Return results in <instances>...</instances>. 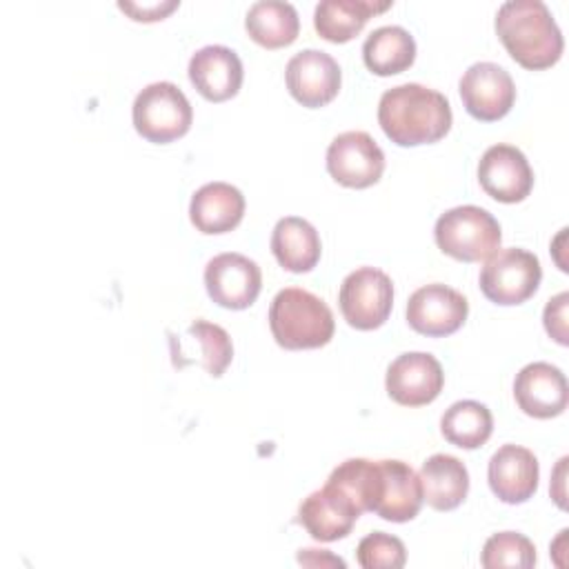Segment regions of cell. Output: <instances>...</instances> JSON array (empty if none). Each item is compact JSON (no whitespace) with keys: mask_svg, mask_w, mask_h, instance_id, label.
I'll return each mask as SVG.
<instances>
[{"mask_svg":"<svg viewBox=\"0 0 569 569\" xmlns=\"http://www.w3.org/2000/svg\"><path fill=\"white\" fill-rule=\"evenodd\" d=\"M356 558L362 569H400L407 562V549L400 538L373 531L360 540Z\"/></svg>","mask_w":569,"mask_h":569,"instance_id":"29","label":"cell"},{"mask_svg":"<svg viewBox=\"0 0 569 569\" xmlns=\"http://www.w3.org/2000/svg\"><path fill=\"white\" fill-rule=\"evenodd\" d=\"M567 302H569V293L562 291L556 298H551L545 307L542 320H545V329L547 333L558 342V345H567Z\"/></svg>","mask_w":569,"mask_h":569,"instance_id":"30","label":"cell"},{"mask_svg":"<svg viewBox=\"0 0 569 569\" xmlns=\"http://www.w3.org/2000/svg\"><path fill=\"white\" fill-rule=\"evenodd\" d=\"M480 562L487 569H498V567L529 569L536 565V547L527 536L518 531H500L487 538L480 553Z\"/></svg>","mask_w":569,"mask_h":569,"instance_id":"28","label":"cell"},{"mask_svg":"<svg viewBox=\"0 0 569 569\" xmlns=\"http://www.w3.org/2000/svg\"><path fill=\"white\" fill-rule=\"evenodd\" d=\"M538 458L520 445H502L487 467V480L496 498L507 505L527 502L538 489Z\"/></svg>","mask_w":569,"mask_h":569,"instance_id":"20","label":"cell"},{"mask_svg":"<svg viewBox=\"0 0 569 569\" xmlns=\"http://www.w3.org/2000/svg\"><path fill=\"white\" fill-rule=\"evenodd\" d=\"M449 100L425 84L405 82L387 89L378 102V124L398 147L431 144L451 129Z\"/></svg>","mask_w":569,"mask_h":569,"instance_id":"2","label":"cell"},{"mask_svg":"<svg viewBox=\"0 0 569 569\" xmlns=\"http://www.w3.org/2000/svg\"><path fill=\"white\" fill-rule=\"evenodd\" d=\"M358 516L360 509L353 498L331 482L309 493L298 509V522L320 542H333L349 536Z\"/></svg>","mask_w":569,"mask_h":569,"instance_id":"16","label":"cell"},{"mask_svg":"<svg viewBox=\"0 0 569 569\" xmlns=\"http://www.w3.org/2000/svg\"><path fill=\"white\" fill-rule=\"evenodd\" d=\"M460 98L467 113L482 122L505 118L516 102V84L496 62H476L460 78Z\"/></svg>","mask_w":569,"mask_h":569,"instance_id":"11","label":"cell"},{"mask_svg":"<svg viewBox=\"0 0 569 569\" xmlns=\"http://www.w3.org/2000/svg\"><path fill=\"white\" fill-rule=\"evenodd\" d=\"M271 251L278 264L291 273L311 271L322 253L316 227L298 216L280 218L271 231Z\"/></svg>","mask_w":569,"mask_h":569,"instance_id":"23","label":"cell"},{"mask_svg":"<svg viewBox=\"0 0 569 569\" xmlns=\"http://www.w3.org/2000/svg\"><path fill=\"white\" fill-rule=\"evenodd\" d=\"M327 171L342 187L365 189L380 180L385 153L367 131H345L327 149Z\"/></svg>","mask_w":569,"mask_h":569,"instance_id":"9","label":"cell"},{"mask_svg":"<svg viewBox=\"0 0 569 569\" xmlns=\"http://www.w3.org/2000/svg\"><path fill=\"white\" fill-rule=\"evenodd\" d=\"M204 287L216 305L240 311L256 302L262 289V271L242 253H218L204 267Z\"/></svg>","mask_w":569,"mask_h":569,"instance_id":"10","label":"cell"},{"mask_svg":"<svg viewBox=\"0 0 569 569\" xmlns=\"http://www.w3.org/2000/svg\"><path fill=\"white\" fill-rule=\"evenodd\" d=\"M445 385L440 362L425 351L400 353L389 367L385 387L393 402L402 407H422L433 402Z\"/></svg>","mask_w":569,"mask_h":569,"instance_id":"13","label":"cell"},{"mask_svg":"<svg viewBox=\"0 0 569 569\" xmlns=\"http://www.w3.org/2000/svg\"><path fill=\"white\" fill-rule=\"evenodd\" d=\"M189 80L209 102H224L242 87V62L238 53L224 44H207L189 60Z\"/></svg>","mask_w":569,"mask_h":569,"instance_id":"19","label":"cell"},{"mask_svg":"<svg viewBox=\"0 0 569 569\" xmlns=\"http://www.w3.org/2000/svg\"><path fill=\"white\" fill-rule=\"evenodd\" d=\"M513 398L520 411L531 418H556L569 402L567 378L551 362H529L516 373Z\"/></svg>","mask_w":569,"mask_h":569,"instance_id":"17","label":"cell"},{"mask_svg":"<svg viewBox=\"0 0 569 569\" xmlns=\"http://www.w3.org/2000/svg\"><path fill=\"white\" fill-rule=\"evenodd\" d=\"M440 431L447 442L460 449H478L493 431V416L478 400H458L442 413Z\"/></svg>","mask_w":569,"mask_h":569,"instance_id":"27","label":"cell"},{"mask_svg":"<svg viewBox=\"0 0 569 569\" xmlns=\"http://www.w3.org/2000/svg\"><path fill=\"white\" fill-rule=\"evenodd\" d=\"M478 182L493 200L513 204L531 193L533 171L518 147L493 144L478 162Z\"/></svg>","mask_w":569,"mask_h":569,"instance_id":"15","label":"cell"},{"mask_svg":"<svg viewBox=\"0 0 569 569\" xmlns=\"http://www.w3.org/2000/svg\"><path fill=\"white\" fill-rule=\"evenodd\" d=\"M244 29L253 42L264 49L289 47L300 31V18L291 2L260 0L253 2L244 18Z\"/></svg>","mask_w":569,"mask_h":569,"instance_id":"26","label":"cell"},{"mask_svg":"<svg viewBox=\"0 0 569 569\" xmlns=\"http://www.w3.org/2000/svg\"><path fill=\"white\" fill-rule=\"evenodd\" d=\"M467 313V298L460 291L440 282L416 289L407 302L409 327L429 338L456 333L465 325Z\"/></svg>","mask_w":569,"mask_h":569,"instance_id":"12","label":"cell"},{"mask_svg":"<svg viewBox=\"0 0 569 569\" xmlns=\"http://www.w3.org/2000/svg\"><path fill=\"white\" fill-rule=\"evenodd\" d=\"M433 238L442 253L460 262H480L500 249L502 231L487 209L460 204L436 220Z\"/></svg>","mask_w":569,"mask_h":569,"instance_id":"5","label":"cell"},{"mask_svg":"<svg viewBox=\"0 0 569 569\" xmlns=\"http://www.w3.org/2000/svg\"><path fill=\"white\" fill-rule=\"evenodd\" d=\"M496 33L507 53L525 69L538 71L562 56V33L540 0H509L496 13Z\"/></svg>","mask_w":569,"mask_h":569,"instance_id":"3","label":"cell"},{"mask_svg":"<svg viewBox=\"0 0 569 569\" xmlns=\"http://www.w3.org/2000/svg\"><path fill=\"white\" fill-rule=\"evenodd\" d=\"M284 80L289 93L309 109L329 104L342 82L338 62L320 49H302L289 58L284 69Z\"/></svg>","mask_w":569,"mask_h":569,"instance_id":"14","label":"cell"},{"mask_svg":"<svg viewBox=\"0 0 569 569\" xmlns=\"http://www.w3.org/2000/svg\"><path fill=\"white\" fill-rule=\"evenodd\" d=\"M391 0H322L313 11V27L320 38L342 44L356 38L367 20L391 7Z\"/></svg>","mask_w":569,"mask_h":569,"instance_id":"24","label":"cell"},{"mask_svg":"<svg viewBox=\"0 0 569 569\" xmlns=\"http://www.w3.org/2000/svg\"><path fill=\"white\" fill-rule=\"evenodd\" d=\"M131 118L136 131L144 140L153 144H167L189 131L193 122V109L180 87L160 80L147 84L136 96Z\"/></svg>","mask_w":569,"mask_h":569,"instance_id":"6","label":"cell"},{"mask_svg":"<svg viewBox=\"0 0 569 569\" xmlns=\"http://www.w3.org/2000/svg\"><path fill=\"white\" fill-rule=\"evenodd\" d=\"M422 500L436 511H451L469 493V471L462 460L449 453H433L420 467Z\"/></svg>","mask_w":569,"mask_h":569,"instance_id":"22","label":"cell"},{"mask_svg":"<svg viewBox=\"0 0 569 569\" xmlns=\"http://www.w3.org/2000/svg\"><path fill=\"white\" fill-rule=\"evenodd\" d=\"M542 280L540 260L520 247L496 251L487 258L480 271V291L496 305H522L529 300Z\"/></svg>","mask_w":569,"mask_h":569,"instance_id":"7","label":"cell"},{"mask_svg":"<svg viewBox=\"0 0 569 569\" xmlns=\"http://www.w3.org/2000/svg\"><path fill=\"white\" fill-rule=\"evenodd\" d=\"M362 60L376 76L402 73L416 60V40L405 27H378L367 36L362 44Z\"/></svg>","mask_w":569,"mask_h":569,"instance_id":"25","label":"cell"},{"mask_svg":"<svg viewBox=\"0 0 569 569\" xmlns=\"http://www.w3.org/2000/svg\"><path fill=\"white\" fill-rule=\"evenodd\" d=\"M178 0H169V2H151V4H138V2H118V9L129 13L131 20L136 22H156L162 20L164 16H169L173 9H178Z\"/></svg>","mask_w":569,"mask_h":569,"instance_id":"31","label":"cell"},{"mask_svg":"<svg viewBox=\"0 0 569 569\" xmlns=\"http://www.w3.org/2000/svg\"><path fill=\"white\" fill-rule=\"evenodd\" d=\"M565 465H567V458H560L558 467H556V476H553L556 487H551V496H553V500L560 509H565V489H562V485H565V480H562L565 478Z\"/></svg>","mask_w":569,"mask_h":569,"instance_id":"32","label":"cell"},{"mask_svg":"<svg viewBox=\"0 0 569 569\" xmlns=\"http://www.w3.org/2000/svg\"><path fill=\"white\" fill-rule=\"evenodd\" d=\"M244 216V196L229 182L202 184L189 202L191 224L207 236H218L236 229Z\"/></svg>","mask_w":569,"mask_h":569,"instance_id":"21","label":"cell"},{"mask_svg":"<svg viewBox=\"0 0 569 569\" xmlns=\"http://www.w3.org/2000/svg\"><path fill=\"white\" fill-rule=\"evenodd\" d=\"M273 340L289 351L318 349L333 338V313L325 300L300 287L278 291L269 307Z\"/></svg>","mask_w":569,"mask_h":569,"instance_id":"4","label":"cell"},{"mask_svg":"<svg viewBox=\"0 0 569 569\" xmlns=\"http://www.w3.org/2000/svg\"><path fill=\"white\" fill-rule=\"evenodd\" d=\"M171 358L176 367L198 365L209 376L220 378L233 360V345L220 325L193 320L182 336H171Z\"/></svg>","mask_w":569,"mask_h":569,"instance_id":"18","label":"cell"},{"mask_svg":"<svg viewBox=\"0 0 569 569\" xmlns=\"http://www.w3.org/2000/svg\"><path fill=\"white\" fill-rule=\"evenodd\" d=\"M347 491L362 511H373L389 522L413 520L422 507L420 476L402 460L349 458L329 480Z\"/></svg>","mask_w":569,"mask_h":569,"instance_id":"1","label":"cell"},{"mask_svg":"<svg viewBox=\"0 0 569 569\" xmlns=\"http://www.w3.org/2000/svg\"><path fill=\"white\" fill-rule=\"evenodd\" d=\"M342 318L360 331L378 329L387 322L393 307V282L376 267H360L351 271L338 293Z\"/></svg>","mask_w":569,"mask_h":569,"instance_id":"8","label":"cell"}]
</instances>
